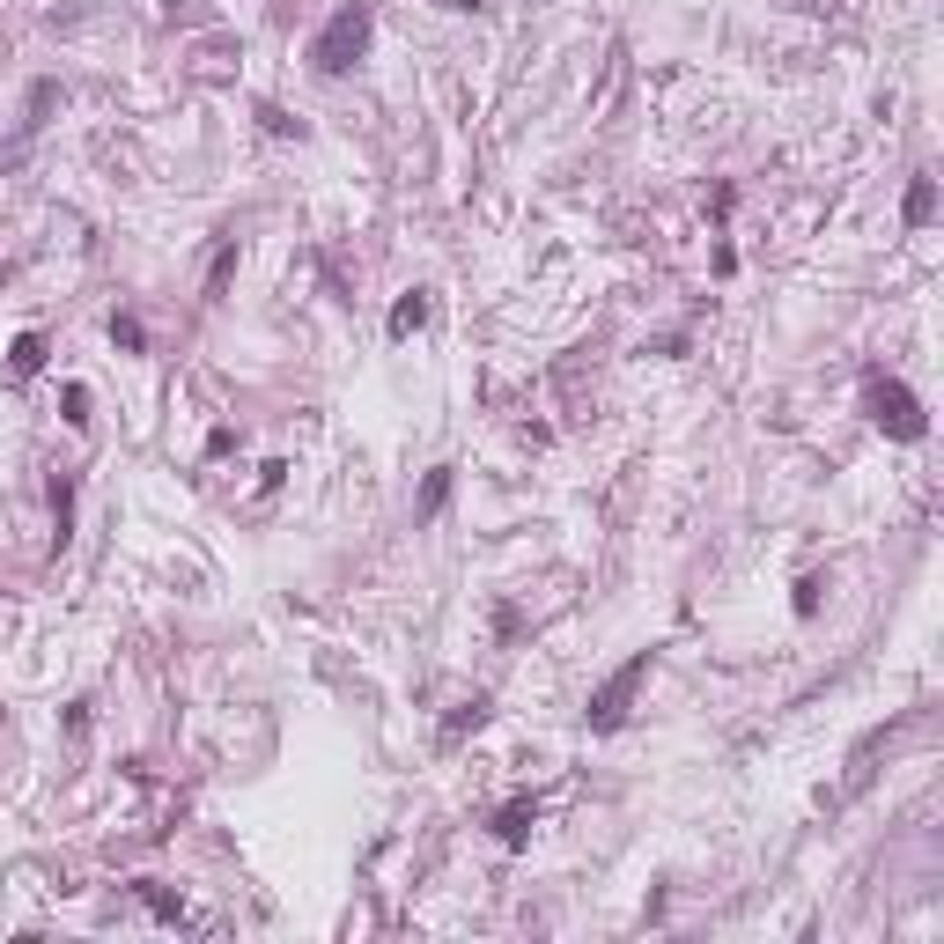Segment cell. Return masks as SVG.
<instances>
[{
	"label": "cell",
	"instance_id": "5b68a950",
	"mask_svg": "<svg viewBox=\"0 0 944 944\" xmlns=\"http://www.w3.org/2000/svg\"><path fill=\"white\" fill-rule=\"evenodd\" d=\"M930 214H937V184H930V178H915V184H908V207H900V222H908V229H922Z\"/></svg>",
	"mask_w": 944,
	"mask_h": 944
},
{
	"label": "cell",
	"instance_id": "52a82bcc",
	"mask_svg": "<svg viewBox=\"0 0 944 944\" xmlns=\"http://www.w3.org/2000/svg\"><path fill=\"white\" fill-rule=\"evenodd\" d=\"M8 369H15V377H37V369H45V333H23V339H15Z\"/></svg>",
	"mask_w": 944,
	"mask_h": 944
},
{
	"label": "cell",
	"instance_id": "7c38bea8",
	"mask_svg": "<svg viewBox=\"0 0 944 944\" xmlns=\"http://www.w3.org/2000/svg\"><path fill=\"white\" fill-rule=\"evenodd\" d=\"M178 8H184V0H178Z\"/></svg>",
	"mask_w": 944,
	"mask_h": 944
},
{
	"label": "cell",
	"instance_id": "7a4b0ae2",
	"mask_svg": "<svg viewBox=\"0 0 944 944\" xmlns=\"http://www.w3.org/2000/svg\"><path fill=\"white\" fill-rule=\"evenodd\" d=\"M863 406H871V421H879L893 443H922V435H930V414H922V398H915L900 377H871V384H863Z\"/></svg>",
	"mask_w": 944,
	"mask_h": 944
},
{
	"label": "cell",
	"instance_id": "8992f818",
	"mask_svg": "<svg viewBox=\"0 0 944 944\" xmlns=\"http://www.w3.org/2000/svg\"><path fill=\"white\" fill-rule=\"evenodd\" d=\"M428 325V296L414 288V296H398V310H392V339H406V333H421Z\"/></svg>",
	"mask_w": 944,
	"mask_h": 944
},
{
	"label": "cell",
	"instance_id": "30bf717a",
	"mask_svg": "<svg viewBox=\"0 0 944 944\" xmlns=\"http://www.w3.org/2000/svg\"><path fill=\"white\" fill-rule=\"evenodd\" d=\"M141 900H148V908L163 915V922H184V900H170V893H163V885H141Z\"/></svg>",
	"mask_w": 944,
	"mask_h": 944
},
{
	"label": "cell",
	"instance_id": "3957f363",
	"mask_svg": "<svg viewBox=\"0 0 944 944\" xmlns=\"http://www.w3.org/2000/svg\"><path fill=\"white\" fill-rule=\"evenodd\" d=\"M642 679H649V649H642V657H628V665H620V671L606 679V686L590 694L583 724H590L598 738H606V731H620V724H628V701H635V686H642Z\"/></svg>",
	"mask_w": 944,
	"mask_h": 944
},
{
	"label": "cell",
	"instance_id": "ba28073f",
	"mask_svg": "<svg viewBox=\"0 0 944 944\" xmlns=\"http://www.w3.org/2000/svg\"><path fill=\"white\" fill-rule=\"evenodd\" d=\"M52 524H60L52 539H60V547H67V524H74V480H67V473H60V480H52Z\"/></svg>",
	"mask_w": 944,
	"mask_h": 944
},
{
	"label": "cell",
	"instance_id": "9c48e42d",
	"mask_svg": "<svg viewBox=\"0 0 944 944\" xmlns=\"http://www.w3.org/2000/svg\"><path fill=\"white\" fill-rule=\"evenodd\" d=\"M443 494H451V465H443V473H428V488H421V517H435V510H443Z\"/></svg>",
	"mask_w": 944,
	"mask_h": 944
},
{
	"label": "cell",
	"instance_id": "277c9868",
	"mask_svg": "<svg viewBox=\"0 0 944 944\" xmlns=\"http://www.w3.org/2000/svg\"><path fill=\"white\" fill-rule=\"evenodd\" d=\"M531 820H539V797H510V804H502V820H494V834H502L510 849H524V834H531Z\"/></svg>",
	"mask_w": 944,
	"mask_h": 944
},
{
	"label": "cell",
	"instance_id": "8fae6325",
	"mask_svg": "<svg viewBox=\"0 0 944 944\" xmlns=\"http://www.w3.org/2000/svg\"><path fill=\"white\" fill-rule=\"evenodd\" d=\"M111 339H119V347H133V355L148 347V339H141V325H133V318H111Z\"/></svg>",
	"mask_w": 944,
	"mask_h": 944
},
{
	"label": "cell",
	"instance_id": "6da1fadb",
	"mask_svg": "<svg viewBox=\"0 0 944 944\" xmlns=\"http://www.w3.org/2000/svg\"><path fill=\"white\" fill-rule=\"evenodd\" d=\"M369 37H377V8H369V0H347V8L325 15V31L310 37V67H318V74H347V67L369 52Z\"/></svg>",
	"mask_w": 944,
	"mask_h": 944
}]
</instances>
